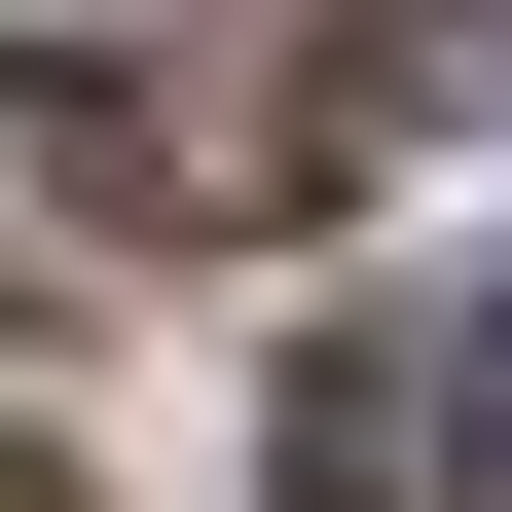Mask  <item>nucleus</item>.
<instances>
[{
	"label": "nucleus",
	"instance_id": "1",
	"mask_svg": "<svg viewBox=\"0 0 512 512\" xmlns=\"http://www.w3.org/2000/svg\"><path fill=\"white\" fill-rule=\"evenodd\" d=\"M476 439H512L476 293H330V330H293V512H476Z\"/></svg>",
	"mask_w": 512,
	"mask_h": 512
},
{
	"label": "nucleus",
	"instance_id": "2",
	"mask_svg": "<svg viewBox=\"0 0 512 512\" xmlns=\"http://www.w3.org/2000/svg\"><path fill=\"white\" fill-rule=\"evenodd\" d=\"M330 110H366V147H403V110H512V0H366V74H330Z\"/></svg>",
	"mask_w": 512,
	"mask_h": 512
},
{
	"label": "nucleus",
	"instance_id": "3",
	"mask_svg": "<svg viewBox=\"0 0 512 512\" xmlns=\"http://www.w3.org/2000/svg\"><path fill=\"white\" fill-rule=\"evenodd\" d=\"M0 512H74V476H37V439H0Z\"/></svg>",
	"mask_w": 512,
	"mask_h": 512
},
{
	"label": "nucleus",
	"instance_id": "4",
	"mask_svg": "<svg viewBox=\"0 0 512 512\" xmlns=\"http://www.w3.org/2000/svg\"><path fill=\"white\" fill-rule=\"evenodd\" d=\"M476 330H512V293H476Z\"/></svg>",
	"mask_w": 512,
	"mask_h": 512
}]
</instances>
